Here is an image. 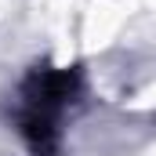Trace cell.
Wrapping results in <instances>:
<instances>
[{
	"label": "cell",
	"mask_w": 156,
	"mask_h": 156,
	"mask_svg": "<svg viewBox=\"0 0 156 156\" xmlns=\"http://www.w3.org/2000/svg\"><path fill=\"white\" fill-rule=\"evenodd\" d=\"M80 94V76L73 69H37L18 91V134L33 156H58L62 116Z\"/></svg>",
	"instance_id": "6da1fadb"
}]
</instances>
